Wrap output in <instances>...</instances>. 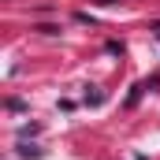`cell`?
Wrapping results in <instances>:
<instances>
[{"mask_svg":"<svg viewBox=\"0 0 160 160\" xmlns=\"http://www.w3.org/2000/svg\"><path fill=\"white\" fill-rule=\"evenodd\" d=\"M19 157H41V149H38V145H26V142H22V145H19Z\"/></svg>","mask_w":160,"mask_h":160,"instance_id":"6da1fadb","label":"cell"}]
</instances>
